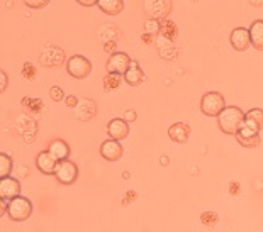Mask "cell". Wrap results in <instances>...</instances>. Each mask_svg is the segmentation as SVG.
I'll list each match as a JSON object with an SVG mask.
<instances>
[{
	"mask_svg": "<svg viewBox=\"0 0 263 232\" xmlns=\"http://www.w3.org/2000/svg\"><path fill=\"white\" fill-rule=\"evenodd\" d=\"M97 5L107 15H117L124 10V2L122 0H99Z\"/></svg>",
	"mask_w": 263,
	"mask_h": 232,
	"instance_id": "ffe728a7",
	"label": "cell"
},
{
	"mask_svg": "<svg viewBox=\"0 0 263 232\" xmlns=\"http://www.w3.org/2000/svg\"><path fill=\"white\" fill-rule=\"evenodd\" d=\"M36 166L44 175H54V171H57V166H58V161L51 156V153L46 149V151H41L37 154Z\"/></svg>",
	"mask_w": 263,
	"mask_h": 232,
	"instance_id": "5bb4252c",
	"label": "cell"
},
{
	"mask_svg": "<svg viewBox=\"0 0 263 232\" xmlns=\"http://www.w3.org/2000/svg\"><path fill=\"white\" fill-rule=\"evenodd\" d=\"M49 95H51V98L54 102H60V100H63L65 97V92L61 90L60 87H51V90H49Z\"/></svg>",
	"mask_w": 263,
	"mask_h": 232,
	"instance_id": "d4e9b609",
	"label": "cell"
},
{
	"mask_svg": "<svg viewBox=\"0 0 263 232\" xmlns=\"http://www.w3.org/2000/svg\"><path fill=\"white\" fill-rule=\"evenodd\" d=\"M124 120L126 122H134V120H136V112H134V110H127L124 115Z\"/></svg>",
	"mask_w": 263,
	"mask_h": 232,
	"instance_id": "4dcf8cb0",
	"label": "cell"
},
{
	"mask_svg": "<svg viewBox=\"0 0 263 232\" xmlns=\"http://www.w3.org/2000/svg\"><path fill=\"white\" fill-rule=\"evenodd\" d=\"M234 137H236V141L243 147H258L260 142H261L260 132L251 131V129H248V127H243V129H239Z\"/></svg>",
	"mask_w": 263,
	"mask_h": 232,
	"instance_id": "4fadbf2b",
	"label": "cell"
},
{
	"mask_svg": "<svg viewBox=\"0 0 263 232\" xmlns=\"http://www.w3.org/2000/svg\"><path fill=\"white\" fill-rule=\"evenodd\" d=\"M21 197V183L12 176H5L0 180V200L10 202L14 198Z\"/></svg>",
	"mask_w": 263,
	"mask_h": 232,
	"instance_id": "52a82bcc",
	"label": "cell"
},
{
	"mask_svg": "<svg viewBox=\"0 0 263 232\" xmlns=\"http://www.w3.org/2000/svg\"><path fill=\"white\" fill-rule=\"evenodd\" d=\"M148 31L149 32H160V20H148Z\"/></svg>",
	"mask_w": 263,
	"mask_h": 232,
	"instance_id": "4316f807",
	"label": "cell"
},
{
	"mask_svg": "<svg viewBox=\"0 0 263 232\" xmlns=\"http://www.w3.org/2000/svg\"><path fill=\"white\" fill-rule=\"evenodd\" d=\"M95 114H97V106H95V102L90 100V98H80V102H78V106L75 107V117L78 120H90L95 117Z\"/></svg>",
	"mask_w": 263,
	"mask_h": 232,
	"instance_id": "7c38bea8",
	"label": "cell"
},
{
	"mask_svg": "<svg viewBox=\"0 0 263 232\" xmlns=\"http://www.w3.org/2000/svg\"><path fill=\"white\" fill-rule=\"evenodd\" d=\"M0 212H2V214H0V215H5V214H7V202H0Z\"/></svg>",
	"mask_w": 263,
	"mask_h": 232,
	"instance_id": "d6a6232c",
	"label": "cell"
},
{
	"mask_svg": "<svg viewBox=\"0 0 263 232\" xmlns=\"http://www.w3.org/2000/svg\"><path fill=\"white\" fill-rule=\"evenodd\" d=\"M66 71H68L73 78L83 80L92 73V63H90V59H87L85 56H82V54H75V56H71L68 59V63H66Z\"/></svg>",
	"mask_w": 263,
	"mask_h": 232,
	"instance_id": "277c9868",
	"label": "cell"
},
{
	"mask_svg": "<svg viewBox=\"0 0 263 232\" xmlns=\"http://www.w3.org/2000/svg\"><path fill=\"white\" fill-rule=\"evenodd\" d=\"M54 176H57V180L61 185H73L78 178V166L70 159L60 161L57 171H54Z\"/></svg>",
	"mask_w": 263,
	"mask_h": 232,
	"instance_id": "5b68a950",
	"label": "cell"
},
{
	"mask_svg": "<svg viewBox=\"0 0 263 232\" xmlns=\"http://www.w3.org/2000/svg\"><path fill=\"white\" fill-rule=\"evenodd\" d=\"M104 48H105V49H114V48H116V43H109V44H105Z\"/></svg>",
	"mask_w": 263,
	"mask_h": 232,
	"instance_id": "836d02e7",
	"label": "cell"
},
{
	"mask_svg": "<svg viewBox=\"0 0 263 232\" xmlns=\"http://www.w3.org/2000/svg\"><path fill=\"white\" fill-rule=\"evenodd\" d=\"M49 2L48 0H37V2H32V0H27L26 5L27 7H31V9H41V7H46Z\"/></svg>",
	"mask_w": 263,
	"mask_h": 232,
	"instance_id": "484cf974",
	"label": "cell"
},
{
	"mask_svg": "<svg viewBox=\"0 0 263 232\" xmlns=\"http://www.w3.org/2000/svg\"><path fill=\"white\" fill-rule=\"evenodd\" d=\"M80 5H85V7H93V5L99 4V0H78Z\"/></svg>",
	"mask_w": 263,
	"mask_h": 232,
	"instance_id": "1f68e13d",
	"label": "cell"
},
{
	"mask_svg": "<svg viewBox=\"0 0 263 232\" xmlns=\"http://www.w3.org/2000/svg\"><path fill=\"white\" fill-rule=\"evenodd\" d=\"M107 134L110 136V139L121 142L129 136V124L124 119H112L107 124Z\"/></svg>",
	"mask_w": 263,
	"mask_h": 232,
	"instance_id": "8fae6325",
	"label": "cell"
},
{
	"mask_svg": "<svg viewBox=\"0 0 263 232\" xmlns=\"http://www.w3.org/2000/svg\"><path fill=\"white\" fill-rule=\"evenodd\" d=\"M245 112L239 107L229 106L221 112V115L217 117V124H219L221 132L224 134H233L236 136V132L245 127Z\"/></svg>",
	"mask_w": 263,
	"mask_h": 232,
	"instance_id": "6da1fadb",
	"label": "cell"
},
{
	"mask_svg": "<svg viewBox=\"0 0 263 232\" xmlns=\"http://www.w3.org/2000/svg\"><path fill=\"white\" fill-rule=\"evenodd\" d=\"M78 102H80V100H78V98H77L75 95H68V97L65 98V103H66L68 107H71V109H75V107L78 106Z\"/></svg>",
	"mask_w": 263,
	"mask_h": 232,
	"instance_id": "83f0119b",
	"label": "cell"
},
{
	"mask_svg": "<svg viewBox=\"0 0 263 232\" xmlns=\"http://www.w3.org/2000/svg\"><path fill=\"white\" fill-rule=\"evenodd\" d=\"M236 186H238V183H233V188H231V193H233V195H234V193H238V188H236Z\"/></svg>",
	"mask_w": 263,
	"mask_h": 232,
	"instance_id": "d590c367",
	"label": "cell"
},
{
	"mask_svg": "<svg viewBox=\"0 0 263 232\" xmlns=\"http://www.w3.org/2000/svg\"><path fill=\"white\" fill-rule=\"evenodd\" d=\"M32 214V202L27 197H17L7 203V215L14 222H24Z\"/></svg>",
	"mask_w": 263,
	"mask_h": 232,
	"instance_id": "3957f363",
	"label": "cell"
},
{
	"mask_svg": "<svg viewBox=\"0 0 263 232\" xmlns=\"http://www.w3.org/2000/svg\"><path fill=\"white\" fill-rule=\"evenodd\" d=\"M217 214L216 212H204L202 217H200V222H202L205 227H214L217 224Z\"/></svg>",
	"mask_w": 263,
	"mask_h": 232,
	"instance_id": "cb8c5ba5",
	"label": "cell"
},
{
	"mask_svg": "<svg viewBox=\"0 0 263 232\" xmlns=\"http://www.w3.org/2000/svg\"><path fill=\"white\" fill-rule=\"evenodd\" d=\"M143 41H144V43H151V36H149V34H144V36H143Z\"/></svg>",
	"mask_w": 263,
	"mask_h": 232,
	"instance_id": "e575fe53",
	"label": "cell"
},
{
	"mask_svg": "<svg viewBox=\"0 0 263 232\" xmlns=\"http://www.w3.org/2000/svg\"><path fill=\"white\" fill-rule=\"evenodd\" d=\"M131 63H133V61H131V58L127 56L126 53L116 51V53L110 54V58H109V61H107V71H109V73L124 76V75H126V71L129 70Z\"/></svg>",
	"mask_w": 263,
	"mask_h": 232,
	"instance_id": "8992f818",
	"label": "cell"
},
{
	"mask_svg": "<svg viewBox=\"0 0 263 232\" xmlns=\"http://www.w3.org/2000/svg\"><path fill=\"white\" fill-rule=\"evenodd\" d=\"M10 170H12V159H10L9 154L2 153L0 154V176H2V178L9 176Z\"/></svg>",
	"mask_w": 263,
	"mask_h": 232,
	"instance_id": "603a6c76",
	"label": "cell"
},
{
	"mask_svg": "<svg viewBox=\"0 0 263 232\" xmlns=\"http://www.w3.org/2000/svg\"><path fill=\"white\" fill-rule=\"evenodd\" d=\"M168 137L173 142H178V144H185L190 137V125L183 124V122H177L170 125L168 129Z\"/></svg>",
	"mask_w": 263,
	"mask_h": 232,
	"instance_id": "9a60e30c",
	"label": "cell"
},
{
	"mask_svg": "<svg viewBox=\"0 0 263 232\" xmlns=\"http://www.w3.org/2000/svg\"><path fill=\"white\" fill-rule=\"evenodd\" d=\"M160 34L165 37V39L168 41H175L177 36H178V29H177V24L175 22H172L168 19L161 20L160 22Z\"/></svg>",
	"mask_w": 263,
	"mask_h": 232,
	"instance_id": "44dd1931",
	"label": "cell"
},
{
	"mask_svg": "<svg viewBox=\"0 0 263 232\" xmlns=\"http://www.w3.org/2000/svg\"><path fill=\"white\" fill-rule=\"evenodd\" d=\"M231 46L236 49V51L243 53L251 46V37H250V29H245V27H236L231 32Z\"/></svg>",
	"mask_w": 263,
	"mask_h": 232,
	"instance_id": "9c48e42d",
	"label": "cell"
},
{
	"mask_svg": "<svg viewBox=\"0 0 263 232\" xmlns=\"http://www.w3.org/2000/svg\"><path fill=\"white\" fill-rule=\"evenodd\" d=\"M245 127L260 132L263 129V110L261 109H251L245 115Z\"/></svg>",
	"mask_w": 263,
	"mask_h": 232,
	"instance_id": "ac0fdd59",
	"label": "cell"
},
{
	"mask_svg": "<svg viewBox=\"0 0 263 232\" xmlns=\"http://www.w3.org/2000/svg\"><path fill=\"white\" fill-rule=\"evenodd\" d=\"M144 80H146V75H144V71L141 70V66H139L138 61H133L129 70H127L124 75V81L131 87H139Z\"/></svg>",
	"mask_w": 263,
	"mask_h": 232,
	"instance_id": "2e32d148",
	"label": "cell"
},
{
	"mask_svg": "<svg viewBox=\"0 0 263 232\" xmlns=\"http://www.w3.org/2000/svg\"><path fill=\"white\" fill-rule=\"evenodd\" d=\"M22 73H24V76H27V78H32V76H34V68H32V65L27 63L24 66V70H22Z\"/></svg>",
	"mask_w": 263,
	"mask_h": 232,
	"instance_id": "f1b7e54d",
	"label": "cell"
},
{
	"mask_svg": "<svg viewBox=\"0 0 263 232\" xmlns=\"http://www.w3.org/2000/svg\"><path fill=\"white\" fill-rule=\"evenodd\" d=\"M250 37H251V46L256 51H263V20L258 19L250 26Z\"/></svg>",
	"mask_w": 263,
	"mask_h": 232,
	"instance_id": "d6986e66",
	"label": "cell"
},
{
	"mask_svg": "<svg viewBox=\"0 0 263 232\" xmlns=\"http://www.w3.org/2000/svg\"><path fill=\"white\" fill-rule=\"evenodd\" d=\"M48 151L51 153V156L57 159V161H66L70 156V146H68V142L63 141V139H57V141H53L51 144H49L48 147Z\"/></svg>",
	"mask_w": 263,
	"mask_h": 232,
	"instance_id": "e0dca14e",
	"label": "cell"
},
{
	"mask_svg": "<svg viewBox=\"0 0 263 232\" xmlns=\"http://www.w3.org/2000/svg\"><path fill=\"white\" fill-rule=\"evenodd\" d=\"M124 80V76L121 75H114V73H107V76L104 78V88L105 92H112L117 87L121 85V81Z\"/></svg>",
	"mask_w": 263,
	"mask_h": 232,
	"instance_id": "7402d4cb",
	"label": "cell"
},
{
	"mask_svg": "<svg viewBox=\"0 0 263 232\" xmlns=\"http://www.w3.org/2000/svg\"><path fill=\"white\" fill-rule=\"evenodd\" d=\"M144 9H146V12L153 17L155 20H165L166 15L170 14L172 10V2L168 0H149V2H144Z\"/></svg>",
	"mask_w": 263,
	"mask_h": 232,
	"instance_id": "ba28073f",
	"label": "cell"
},
{
	"mask_svg": "<svg viewBox=\"0 0 263 232\" xmlns=\"http://www.w3.org/2000/svg\"><path fill=\"white\" fill-rule=\"evenodd\" d=\"M122 153H124V149H122L119 141L109 139L100 144V156L107 159V161H117V159H121Z\"/></svg>",
	"mask_w": 263,
	"mask_h": 232,
	"instance_id": "30bf717a",
	"label": "cell"
},
{
	"mask_svg": "<svg viewBox=\"0 0 263 232\" xmlns=\"http://www.w3.org/2000/svg\"><path fill=\"white\" fill-rule=\"evenodd\" d=\"M226 109V100L219 92H207L200 98V112L207 117H219Z\"/></svg>",
	"mask_w": 263,
	"mask_h": 232,
	"instance_id": "7a4b0ae2",
	"label": "cell"
},
{
	"mask_svg": "<svg viewBox=\"0 0 263 232\" xmlns=\"http://www.w3.org/2000/svg\"><path fill=\"white\" fill-rule=\"evenodd\" d=\"M0 78H2V85H0V92H5V88H7V81H9L7 73H5V71H2V73H0Z\"/></svg>",
	"mask_w": 263,
	"mask_h": 232,
	"instance_id": "f546056e",
	"label": "cell"
}]
</instances>
